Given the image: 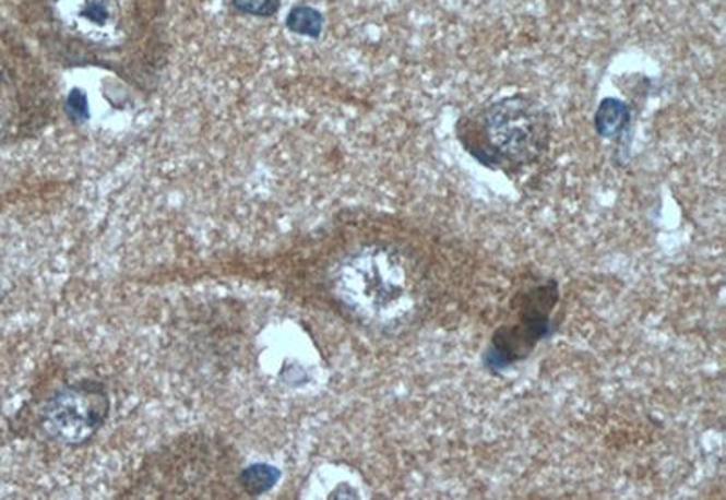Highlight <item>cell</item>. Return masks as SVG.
Instances as JSON below:
<instances>
[{
	"label": "cell",
	"instance_id": "cell-1",
	"mask_svg": "<svg viewBox=\"0 0 726 500\" xmlns=\"http://www.w3.org/2000/svg\"><path fill=\"white\" fill-rule=\"evenodd\" d=\"M331 294L340 308L371 332L393 335L420 316V267L404 250L372 242L350 251L334 266Z\"/></svg>",
	"mask_w": 726,
	"mask_h": 500
},
{
	"label": "cell",
	"instance_id": "cell-2",
	"mask_svg": "<svg viewBox=\"0 0 726 500\" xmlns=\"http://www.w3.org/2000/svg\"><path fill=\"white\" fill-rule=\"evenodd\" d=\"M463 150L485 168L516 174L549 150V109L531 95H509L462 115L456 124Z\"/></svg>",
	"mask_w": 726,
	"mask_h": 500
},
{
	"label": "cell",
	"instance_id": "cell-3",
	"mask_svg": "<svg viewBox=\"0 0 726 500\" xmlns=\"http://www.w3.org/2000/svg\"><path fill=\"white\" fill-rule=\"evenodd\" d=\"M55 37L82 59L120 62L158 19V0H40Z\"/></svg>",
	"mask_w": 726,
	"mask_h": 500
},
{
	"label": "cell",
	"instance_id": "cell-4",
	"mask_svg": "<svg viewBox=\"0 0 726 500\" xmlns=\"http://www.w3.org/2000/svg\"><path fill=\"white\" fill-rule=\"evenodd\" d=\"M111 412L108 390L97 381H79L62 388L43 404L38 428L48 441L82 447L92 441Z\"/></svg>",
	"mask_w": 726,
	"mask_h": 500
},
{
	"label": "cell",
	"instance_id": "cell-5",
	"mask_svg": "<svg viewBox=\"0 0 726 500\" xmlns=\"http://www.w3.org/2000/svg\"><path fill=\"white\" fill-rule=\"evenodd\" d=\"M558 299L560 291L555 281L517 295L520 300L517 322L511 326H501L492 335L489 348L485 349L484 365L490 371H501L520 360L527 359L538 343L555 332L550 311L555 310Z\"/></svg>",
	"mask_w": 726,
	"mask_h": 500
},
{
	"label": "cell",
	"instance_id": "cell-6",
	"mask_svg": "<svg viewBox=\"0 0 726 500\" xmlns=\"http://www.w3.org/2000/svg\"><path fill=\"white\" fill-rule=\"evenodd\" d=\"M37 98L32 57L0 33V144L21 135Z\"/></svg>",
	"mask_w": 726,
	"mask_h": 500
},
{
	"label": "cell",
	"instance_id": "cell-7",
	"mask_svg": "<svg viewBox=\"0 0 726 500\" xmlns=\"http://www.w3.org/2000/svg\"><path fill=\"white\" fill-rule=\"evenodd\" d=\"M630 108L621 98H603L594 114V128L603 139H618L629 130Z\"/></svg>",
	"mask_w": 726,
	"mask_h": 500
},
{
	"label": "cell",
	"instance_id": "cell-8",
	"mask_svg": "<svg viewBox=\"0 0 726 500\" xmlns=\"http://www.w3.org/2000/svg\"><path fill=\"white\" fill-rule=\"evenodd\" d=\"M323 24H325V21H323L322 13L311 8V5H296L295 10L290 11L289 16H287L289 32L304 35V37H320L323 32Z\"/></svg>",
	"mask_w": 726,
	"mask_h": 500
},
{
	"label": "cell",
	"instance_id": "cell-9",
	"mask_svg": "<svg viewBox=\"0 0 726 500\" xmlns=\"http://www.w3.org/2000/svg\"><path fill=\"white\" fill-rule=\"evenodd\" d=\"M278 472L270 468V466H251L242 474V483L251 493H262V491L270 490L271 486L275 485L278 479Z\"/></svg>",
	"mask_w": 726,
	"mask_h": 500
},
{
	"label": "cell",
	"instance_id": "cell-10",
	"mask_svg": "<svg viewBox=\"0 0 726 500\" xmlns=\"http://www.w3.org/2000/svg\"><path fill=\"white\" fill-rule=\"evenodd\" d=\"M233 4L253 16H271L281 10V0H233Z\"/></svg>",
	"mask_w": 726,
	"mask_h": 500
}]
</instances>
